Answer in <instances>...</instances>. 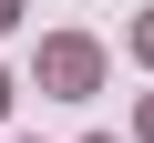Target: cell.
<instances>
[{
    "mask_svg": "<svg viewBox=\"0 0 154 143\" xmlns=\"http://www.w3.org/2000/svg\"><path fill=\"white\" fill-rule=\"evenodd\" d=\"M51 82H62V92H82V82H93V51H82V41H62V51H51Z\"/></svg>",
    "mask_w": 154,
    "mask_h": 143,
    "instance_id": "1",
    "label": "cell"
},
{
    "mask_svg": "<svg viewBox=\"0 0 154 143\" xmlns=\"http://www.w3.org/2000/svg\"><path fill=\"white\" fill-rule=\"evenodd\" d=\"M0 21H11V0H0Z\"/></svg>",
    "mask_w": 154,
    "mask_h": 143,
    "instance_id": "2",
    "label": "cell"
}]
</instances>
